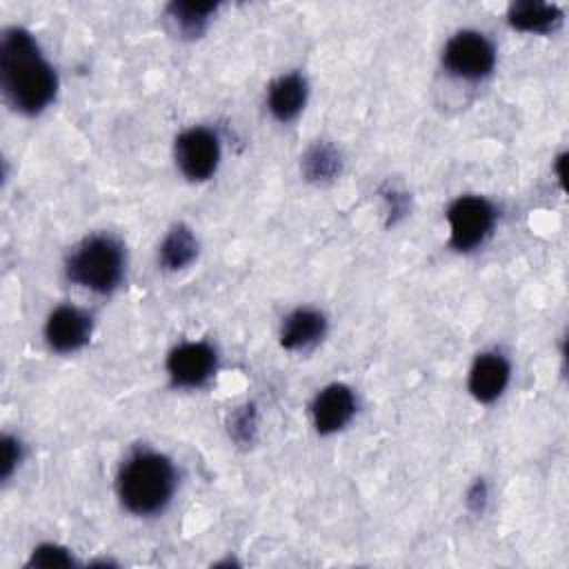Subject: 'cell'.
I'll use <instances>...</instances> for the list:
<instances>
[{
    "mask_svg": "<svg viewBox=\"0 0 569 569\" xmlns=\"http://www.w3.org/2000/svg\"><path fill=\"white\" fill-rule=\"evenodd\" d=\"M176 467L158 451H136L118 473V498L133 516H156L176 493Z\"/></svg>",
    "mask_w": 569,
    "mask_h": 569,
    "instance_id": "7a4b0ae2",
    "label": "cell"
},
{
    "mask_svg": "<svg viewBox=\"0 0 569 569\" xmlns=\"http://www.w3.org/2000/svg\"><path fill=\"white\" fill-rule=\"evenodd\" d=\"M511 367L500 353H480L469 369V391L478 402H493L509 385Z\"/></svg>",
    "mask_w": 569,
    "mask_h": 569,
    "instance_id": "30bf717a",
    "label": "cell"
},
{
    "mask_svg": "<svg viewBox=\"0 0 569 569\" xmlns=\"http://www.w3.org/2000/svg\"><path fill=\"white\" fill-rule=\"evenodd\" d=\"M20 460V442L4 436L2 440V478H9Z\"/></svg>",
    "mask_w": 569,
    "mask_h": 569,
    "instance_id": "ac0fdd59",
    "label": "cell"
},
{
    "mask_svg": "<svg viewBox=\"0 0 569 569\" xmlns=\"http://www.w3.org/2000/svg\"><path fill=\"white\" fill-rule=\"evenodd\" d=\"M218 356L207 342H182L167 358V373L178 387H202L216 371Z\"/></svg>",
    "mask_w": 569,
    "mask_h": 569,
    "instance_id": "52a82bcc",
    "label": "cell"
},
{
    "mask_svg": "<svg viewBox=\"0 0 569 569\" xmlns=\"http://www.w3.org/2000/svg\"><path fill=\"white\" fill-rule=\"evenodd\" d=\"M196 256H198V240L187 224H176L164 236L158 249V262L171 271L184 269L196 260Z\"/></svg>",
    "mask_w": 569,
    "mask_h": 569,
    "instance_id": "5bb4252c",
    "label": "cell"
},
{
    "mask_svg": "<svg viewBox=\"0 0 569 569\" xmlns=\"http://www.w3.org/2000/svg\"><path fill=\"white\" fill-rule=\"evenodd\" d=\"M302 167L311 180H327L340 169V156L329 144H316L307 151Z\"/></svg>",
    "mask_w": 569,
    "mask_h": 569,
    "instance_id": "2e32d148",
    "label": "cell"
},
{
    "mask_svg": "<svg viewBox=\"0 0 569 569\" xmlns=\"http://www.w3.org/2000/svg\"><path fill=\"white\" fill-rule=\"evenodd\" d=\"M67 278L93 293H111L124 276L122 244L104 233L84 238L67 258Z\"/></svg>",
    "mask_w": 569,
    "mask_h": 569,
    "instance_id": "3957f363",
    "label": "cell"
},
{
    "mask_svg": "<svg viewBox=\"0 0 569 569\" xmlns=\"http://www.w3.org/2000/svg\"><path fill=\"white\" fill-rule=\"evenodd\" d=\"M509 22L518 31L527 33H549L560 27L562 11L556 4L538 2V0H522L509 7Z\"/></svg>",
    "mask_w": 569,
    "mask_h": 569,
    "instance_id": "4fadbf2b",
    "label": "cell"
},
{
    "mask_svg": "<svg viewBox=\"0 0 569 569\" xmlns=\"http://www.w3.org/2000/svg\"><path fill=\"white\" fill-rule=\"evenodd\" d=\"M0 82L7 100L22 113H40L56 96L58 78L33 36L20 27L2 33Z\"/></svg>",
    "mask_w": 569,
    "mask_h": 569,
    "instance_id": "6da1fadb",
    "label": "cell"
},
{
    "mask_svg": "<svg viewBox=\"0 0 569 569\" xmlns=\"http://www.w3.org/2000/svg\"><path fill=\"white\" fill-rule=\"evenodd\" d=\"M356 416V396L342 385L333 382L320 389L311 402V420L318 433H336Z\"/></svg>",
    "mask_w": 569,
    "mask_h": 569,
    "instance_id": "9c48e42d",
    "label": "cell"
},
{
    "mask_svg": "<svg viewBox=\"0 0 569 569\" xmlns=\"http://www.w3.org/2000/svg\"><path fill=\"white\" fill-rule=\"evenodd\" d=\"M71 556L67 549L56 547V545H42L38 549H33L31 553V565L38 567H62V565H71Z\"/></svg>",
    "mask_w": 569,
    "mask_h": 569,
    "instance_id": "e0dca14e",
    "label": "cell"
},
{
    "mask_svg": "<svg viewBox=\"0 0 569 569\" xmlns=\"http://www.w3.org/2000/svg\"><path fill=\"white\" fill-rule=\"evenodd\" d=\"M445 69L462 80H482L493 71L496 49L485 33L458 31L449 38L442 51Z\"/></svg>",
    "mask_w": 569,
    "mask_h": 569,
    "instance_id": "5b68a950",
    "label": "cell"
},
{
    "mask_svg": "<svg viewBox=\"0 0 569 569\" xmlns=\"http://www.w3.org/2000/svg\"><path fill=\"white\" fill-rule=\"evenodd\" d=\"M449 242L458 251L480 247L496 224V209L482 196H460L447 209Z\"/></svg>",
    "mask_w": 569,
    "mask_h": 569,
    "instance_id": "277c9868",
    "label": "cell"
},
{
    "mask_svg": "<svg viewBox=\"0 0 569 569\" xmlns=\"http://www.w3.org/2000/svg\"><path fill=\"white\" fill-rule=\"evenodd\" d=\"M176 162L180 171L193 180L202 182L211 178L220 162V140L207 127H189L176 138Z\"/></svg>",
    "mask_w": 569,
    "mask_h": 569,
    "instance_id": "8992f818",
    "label": "cell"
},
{
    "mask_svg": "<svg viewBox=\"0 0 569 569\" xmlns=\"http://www.w3.org/2000/svg\"><path fill=\"white\" fill-rule=\"evenodd\" d=\"M216 13V4H196V2H173L169 7V16L176 20L180 31L189 36H198L209 18Z\"/></svg>",
    "mask_w": 569,
    "mask_h": 569,
    "instance_id": "9a60e30c",
    "label": "cell"
},
{
    "mask_svg": "<svg viewBox=\"0 0 569 569\" xmlns=\"http://www.w3.org/2000/svg\"><path fill=\"white\" fill-rule=\"evenodd\" d=\"M91 338V316L73 305L56 307L44 322V340L58 353L82 349Z\"/></svg>",
    "mask_w": 569,
    "mask_h": 569,
    "instance_id": "ba28073f",
    "label": "cell"
},
{
    "mask_svg": "<svg viewBox=\"0 0 569 569\" xmlns=\"http://www.w3.org/2000/svg\"><path fill=\"white\" fill-rule=\"evenodd\" d=\"M305 102H307V80L300 73H284L269 84L267 107L276 120L280 122L293 120L305 109Z\"/></svg>",
    "mask_w": 569,
    "mask_h": 569,
    "instance_id": "7c38bea8",
    "label": "cell"
},
{
    "mask_svg": "<svg viewBox=\"0 0 569 569\" xmlns=\"http://www.w3.org/2000/svg\"><path fill=\"white\" fill-rule=\"evenodd\" d=\"M327 331V318L318 309L300 307L293 309L284 320L280 329V345L289 351L307 349L316 345Z\"/></svg>",
    "mask_w": 569,
    "mask_h": 569,
    "instance_id": "8fae6325",
    "label": "cell"
}]
</instances>
